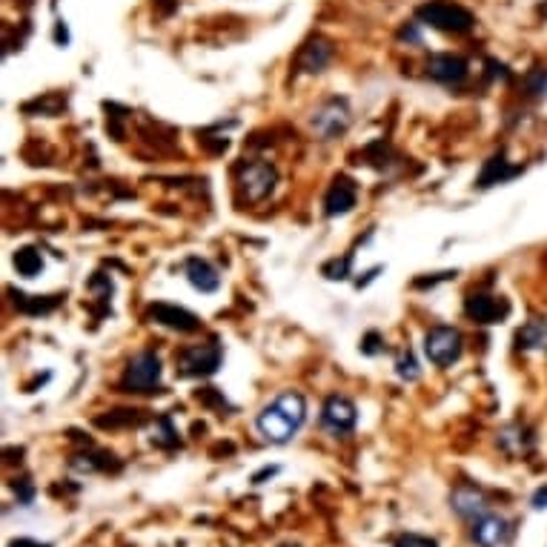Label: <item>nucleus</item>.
I'll return each mask as SVG.
<instances>
[{"instance_id": "obj_1", "label": "nucleus", "mask_w": 547, "mask_h": 547, "mask_svg": "<svg viewBox=\"0 0 547 547\" xmlns=\"http://www.w3.org/2000/svg\"><path fill=\"white\" fill-rule=\"evenodd\" d=\"M304 419H307L304 396L295 393V390H286L272 401V405H267L261 413H258L255 427L269 444H286L290 439H295Z\"/></svg>"}, {"instance_id": "obj_2", "label": "nucleus", "mask_w": 547, "mask_h": 547, "mask_svg": "<svg viewBox=\"0 0 547 547\" xmlns=\"http://www.w3.org/2000/svg\"><path fill=\"white\" fill-rule=\"evenodd\" d=\"M415 18H419L424 26H433L439 32L448 35H465L476 26V18L458 4H448V0H430V4H422L415 9Z\"/></svg>"}, {"instance_id": "obj_3", "label": "nucleus", "mask_w": 547, "mask_h": 547, "mask_svg": "<svg viewBox=\"0 0 547 547\" xmlns=\"http://www.w3.org/2000/svg\"><path fill=\"white\" fill-rule=\"evenodd\" d=\"M221 362H224V350L218 341L192 344V347H184L175 355V372L184 379H207L218 372Z\"/></svg>"}, {"instance_id": "obj_4", "label": "nucleus", "mask_w": 547, "mask_h": 547, "mask_svg": "<svg viewBox=\"0 0 547 547\" xmlns=\"http://www.w3.org/2000/svg\"><path fill=\"white\" fill-rule=\"evenodd\" d=\"M161 376H164L161 358L152 350H143L126 364V372L121 379V393H158L161 390Z\"/></svg>"}, {"instance_id": "obj_5", "label": "nucleus", "mask_w": 547, "mask_h": 547, "mask_svg": "<svg viewBox=\"0 0 547 547\" xmlns=\"http://www.w3.org/2000/svg\"><path fill=\"white\" fill-rule=\"evenodd\" d=\"M424 353L436 367H450L462 358L465 338L456 327H433L424 336Z\"/></svg>"}, {"instance_id": "obj_6", "label": "nucleus", "mask_w": 547, "mask_h": 547, "mask_svg": "<svg viewBox=\"0 0 547 547\" xmlns=\"http://www.w3.org/2000/svg\"><path fill=\"white\" fill-rule=\"evenodd\" d=\"M276 184H278V169L269 161H252L238 169V190L244 192V198H247L250 204L264 201L272 190H276Z\"/></svg>"}, {"instance_id": "obj_7", "label": "nucleus", "mask_w": 547, "mask_h": 547, "mask_svg": "<svg viewBox=\"0 0 547 547\" xmlns=\"http://www.w3.org/2000/svg\"><path fill=\"white\" fill-rule=\"evenodd\" d=\"M310 121H312V129L324 141L338 138L341 132H347V126H350V107H347V100H341V98L324 100V104L312 112Z\"/></svg>"}, {"instance_id": "obj_8", "label": "nucleus", "mask_w": 547, "mask_h": 547, "mask_svg": "<svg viewBox=\"0 0 547 547\" xmlns=\"http://www.w3.org/2000/svg\"><path fill=\"white\" fill-rule=\"evenodd\" d=\"M358 422L355 405L347 396H329L321 407V427L333 436H344L353 433V427Z\"/></svg>"}, {"instance_id": "obj_9", "label": "nucleus", "mask_w": 547, "mask_h": 547, "mask_svg": "<svg viewBox=\"0 0 547 547\" xmlns=\"http://www.w3.org/2000/svg\"><path fill=\"white\" fill-rule=\"evenodd\" d=\"M427 75L436 83H444V86H462L470 75V66H467L465 57L450 55V52H439L427 61Z\"/></svg>"}, {"instance_id": "obj_10", "label": "nucleus", "mask_w": 547, "mask_h": 547, "mask_svg": "<svg viewBox=\"0 0 547 547\" xmlns=\"http://www.w3.org/2000/svg\"><path fill=\"white\" fill-rule=\"evenodd\" d=\"M150 321L161 324L167 329H175V333H195V329L201 327V319L195 312L184 310L178 304H167V301H155V304L147 310Z\"/></svg>"}, {"instance_id": "obj_11", "label": "nucleus", "mask_w": 547, "mask_h": 547, "mask_svg": "<svg viewBox=\"0 0 547 547\" xmlns=\"http://www.w3.org/2000/svg\"><path fill=\"white\" fill-rule=\"evenodd\" d=\"M470 536L479 547H501L510 539V525H508V519H501V516H496V513H484L473 522Z\"/></svg>"}, {"instance_id": "obj_12", "label": "nucleus", "mask_w": 547, "mask_h": 547, "mask_svg": "<svg viewBox=\"0 0 547 547\" xmlns=\"http://www.w3.org/2000/svg\"><path fill=\"white\" fill-rule=\"evenodd\" d=\"M329 61H333V43H329L327 38L315 35L301 47V52L295 57V69L304 72V75H315V72H324Z\"/></svg>"}, {"instance_id": "obj_13", "label": "nucleus", "mask_w": 547, "mask_h": 547, "mask_svg": "<svg viewBox=\"0 0 547 547\" xmlns=\"http://www.w3.org/2000/svg\"><path fill=\"white\" fill-rule=\"evenodd\" d=\"M465 312H467V319H473L476 324H499L510 312V307H508V301H501L496 295L476 293L465 301Z\"/></svg>"}, {"instance_id": "obj_14", "label": "nucleus", "mask_w": 547, "mask_h": 547, "mask_svg": "<svg viewBox=\"0 0 547 547\" xmlns=\"http://www.w3.org/2000/svg\"><path fill=\"white\" fill-rule=\"evenodd\" d=\"M358 201V186L355 181H350L347 175H338L333 184H329V190L324 195V212L329 218H336V215H347Z\"/></svg>"}, {"instance_id": "obj_15", "label": "nucleus", "mask_w": 547, "mask_h": 547, "mask_svg": "<svg viewBox=\"0 0 547 547\" xmlns=\"http://www.w3.org/2000/svg\"><path fill=\"white\" fill-rule=\"evenodd\" d=\"M184 272H186V281H190L198 293H215L221 286V276L218 269H215L209 261H204V258L198 255H190L184 261Z\"/></svg>"}, {"instance_id": "obj_16", "label": "nucleus", "mask_w": 547, "mask_h": 547, "mask_svg": "<svg viewBox=\"0 0 547 547\" xmlns=\"http://www.w3.org/2000/svg\"><path fill=\"white\" fill-rule=\"evenodd\" d=\"M450 501H453V510H456L458 516H462V519H467V522H476L479 516L487 513V501H484V496L476 491V487H470V484L458 487V491L450 496Z\"/></svg>"}, {"instance_id": "obj_17", "label": "nucleus", "mask_w": 547, "mask_h": 547, "mask_svg": "<svg viewBox=\"0 0 547 547\" xmlns=\"http://www.w3.org/2000/svg\"><path fill=\"white\" fill-rule=\"evenodd\" d=\"M516 175H522V167H510L508 161H505V155H493L491 161L484 164V169H482V175H479V186L482 190H487V186H493V184H505V181H510V178H516Z\"/></svg>"}, {"instance_id": "obj_18", "label": "nucleus", "mask_w": 547, "mask_h": 547, "mask_svg": "<svg viewBox=\"0 0 547 547\" xmlns=\"http://www.w3.org/2000/svg\"><path fill=\"white\" fill-rule=\"evenodd\" d=\"M516 344H519V350H547V321L544 319L527 321L516 333Z\"/></svg>"}, {"instance_id": "obj_19", "label": "nucleus", "mask_w": 547, "mask_h": 547, "mask_svg": "<svg viewBox=\"0 0 547 547\" xmlns=\"http://www.w3.org/2000/svg\"><path fill=\"white\" fill-rule=\"evenodd\" d=\"M150 441L155 444V448H164V450L178 448L181 436H178V430H175V424H172L169 415H161V419H155V427H152Z\"/></svg>"}, {"instance_id": "obj_20", "label": "nucleus", "mask_w": 547, "mask_h": 547, "mask_svg": "<svg viewBox=\"0 0 547 547\" xmlns=\"http://www.w3.org/2000/svg\"><path fill=\"white\" fill-rule=\"evenodd\" d=\"M12 295H14V307H18L21 312H29V315H47L61 304V295H49V298H32V295H23V293H12Z\"/></svg>"}, {"instance_id": "obj_21", "label": "nucleus", "mask_w": 547, "mask_h": 547, "mask_svg": "<svg viewBox=\"0 0 547 547\" xmlns=\"http://www.w3.org/2000/svg\"><path fill=\"white\" fill-rule=\"evenodd\" d=\"M14 269L21 272V276L26 278H35L38 272L43 269V258L35 247H21L18 252H14Z\"/></svg>"}, {"instance_id": "obj_22", "label": "nucleus", "mask_w": 547, "mask_h": 547, "mask_svg": "<svg viewBox=\"0 0 547 547\" xmlns=\"http://www.w3.org/2000/svg\"><path fill=\"white\" fill-rule=\"evenodd\" d=\"M143 422V410H129V407H121V410H112L109 415H98V427H132V424H141Z\"/></svg>"}, {"instance_id": "obj_23", "label": "nucleus", "mask_w": 547, "mask_h": 547, "mask_svg": "<svg viewBox=\"0 0 547 547\" xmlns=\"http://www.w3.org/2000/svg\"><path fill=\"white\" fill-rule=\"evenodd\" d=\"M525 92H527L530 98H544V95H547V72H544V69L527 72V78H525Z\"/></svg>"}, {"instance_id": "obj_24", "label": "nucleus", "mask_w": 547, "mask_h": 547, "mask_svg": "<svg viewBox=\"0 0 547 547\" xmlns=\"http://www.w3.org/2000/svg\"><path fill=\"white\" fill-rule=\"evenodd\" d=\"M350 264H353V255L341 258V261H329V264H324V276L333 278V281H344L350 276Z\"/></svg>"}, {"instance_id": "obj_25", "label": "nucleus", "mask_w": 547, "mask_h": 547, "mask_svg": "<svg viewBox=\"0 0 547 547\" xmlns=\"http://www.w3.org/2000/svg\"><path fill=\"white\" fill-rule=\"evenodd\" d=\"M201 405H207V407H215V410H229V405H226V398L215 390V387H207V390H201L198 396H195Z\"/></svg>"}, {"instance_id": "obj_26", "label": "nucleus", "mask_w": 547, "mask_h": 547, "mask_svg": "<svg viewBox=\"0 0 547 547\" xmlns=\"http://www.w3.org/2000/svg\"><path fill=\"white\" fill-rule=\"evenodd\" d=\"M393 547H439V542L430 536H422V534H405L396 539Z\"/></svg>"}, {"instance_id": "obj_27", "label": "nucleus", "mask_w": 547, "mask_h": 547, "mask_svg": "<svg viewBox=\"0 0 547 547\" xmlns=\"http://www.w3.org/2000/svg\"><path fill=\"white\" fill-rule=\"evenodd\" d=\"M398 376L407 379V381H415L419 379V367H415V358L407 353L405 358H398Z\"/></svg>"}, {"instance_id": "obj_28", "label": "nucleus", "mask_w": 547, "mask_h": 547, "mask_svg": "<svg viewBox=\"0 0 547 547\" xmlns=\"http://www.w3.org/2000/svg\"><path fill=\"white\" fill-rule=\"evenodd\" d=\"M384 347H381V336L379 333H367L364 341H362V353L364 355H379Z\"/></svg>"}, {"instance_id": "obj_29", "label": "nucleus", "mask_w": 547, "mask_h": 547, "mask_svg": "<svg viewBox=\"0 0 547 547\" xmlns=\"http://www.w3.org/2000/svg\"><path fill=\"white\" fill-rule=\"evenodd\" d=\"M534 508H536V510H544V508H547V484L539 487V491L534 493Z\"/></svg>"}, {"instance_id": "obj_30", "label": "nucleus", "mask_w": 547, "mask_h": 547, "mask_svg": "<svg viewBox=\"0 0 547 547\" xmlns=\"http://www.w3.org/2000/svg\"><path fill=\"white\" fill-rule=\"evenodd\" d=\"M276 473H278V467H264L261 473H255L252 482H255V484H264V479H272V476H276Z\"/></svg>"}, {"instance_id": "obj_31", "label": "nucleus", "mask_w": 547, "mask_h": 547, "mask_svg": "<svg viewBox=\"0 0 547 547\" xmlns=\"http://www.w3.org/2000/svg\"><path fill=\"white\" fill-rule=\"evenodd\" d=\"M9 547H52V544H43L35 539H14V542H9Z\"/></svg>"}]
</instances>
